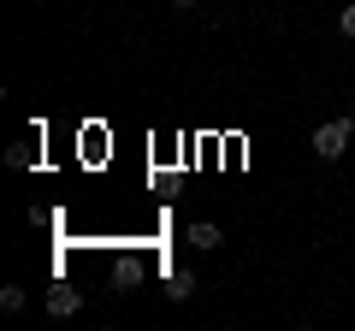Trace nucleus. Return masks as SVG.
Returning <instances> with one entry per match:
<instances>
[{"instance_id": "obj_7", "label": "nucleus", "mask_w": 355, "mask_h": 331, "mask_svg": "<svg viewBox=\"0 0 355 331\" xmlns=\"http://www.w3.org/2000/svg\"><path fill=\"white\" fill-rule=\"evenodd\" d=\"M178 6H196V0H178Z\"/></svg>"}, {"instance_id": "obj_6", "label": "nucleus", "mask_w": 355, "mask_h": 331, "mask_svg": "<svg viewBox=\"0 0 355 331\" xmlns=\"http://www.w3.org/2000/svg\"><path fill=\"white\" fill-rule=\"evenodd\" d=\"M338 30H343L349 42H355V6H343V12H338Z\"/></svg>"}, {"instance_id": "obj_1", "label": "nucleus", "mask_w": 355, "mask_h": 331, "mask_svg": "<svg viewBox=\"0 0 355 331\" xmlns=\"http://www.w3.org/2000/svg\"><path fill=\"white\" fill-rule=\"evenodd\" d=\"M349 136H355V118H326V125L314 130V154L320 160H338V154L349 148Z\"/></svg>"}, {"instance_id": "obj_2", "label": "nucleus", "mask_w": 355, "mask_h": 331, "mask_svg": "<svg viewBox=\"0 0 355 331\" xmlns=\"http://www.w3.org/2000/svg\"><path fill=\"white\" fill-rule=\"evenodd\" d=\"M166 296H172V302H190V296H196V272H190V267H178L172 278H166Z\"/></svg>"}, {"instance_id": "obj_5", "label": "nucleus", "mask_w": 355, "mask_h": 331, "mask_svg": "<svg viewBox=\"0 0 355 331\" xmlns=\"http://www.w3.org/2000/svg\"><path fill=\"white\" fill-rule=\"evenodd\" d=\"M0 307H6V314H18V307H24V290H18V284H6V290H0Z\"/></svg>"}, {"instance_id": "obj_3", "label": "nucleus", "mask_w": 355, "mask_h": 331, "mask_svg": "<svg viewBox=\"0 0 355 331\" xmlns=\"http://www.w3.org/2000/svg\"><path fill=\"white\" fill-rule=\"evenodd\" d=\"M77 307H83V296H77V290H53V296H48V314H53V319H71Z\"/></svg>"}, {"instance_id": "obj_4", "label": "nucleus", "mask_w": 355, "mask_h": 331, "mask_svg": "<svg viewBox=\"0 0 355 331\" xmlns=\"http://www.w3.org/2000/svg\"><path fill=\"white\" fill-rule=\"evenodd\" d=\"M190 242H196V249H219V225H207V219L190 225Z\"/></svg>"}]
</instances>
